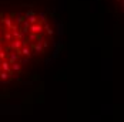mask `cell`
<instances>
[{
  "label": "cell",
  "instance_id": "6da1fadb",
  "mask_svg": "<svg viewBox=\"0 0 124 122\" xmlns=\"http://www.w3.org/2000/svg\"><path fill=\"white\" fill-rule=\"evenodd\" d=\"M13 24V19L10 14H6L3 13L1 14V24H0V31H10V27Z\"/></svg>",
  "mask_w": 124,
  "mask_h": 122
},
{
  "label": "cell",
  "instance_id": "7a4b0ae2",
  "mask_svg": "<svg viewBox=\"0 0 124 122\" xmlns=\"http://www.w3.org/2000/svg\"><path fill=\"white\" fill-rule=\"evenodd\" d=\"M6 60L9 61L10 64H14V62H17V61H20V55H19V53H16V51H10V50H7Z\"/></svg>",
  "mask_w": 124,
  "mask_h": 122
},
{
  "label": "cell",
  "instance_id": "3957f363",
  "mask_svg": "<svg viewBox=\"0 0 124 122\" xmlns=\"http://www.w3.org/2000/svg\"><path fill=\"white\" fill-rule=\"evenodd\" d=\"M29 33H31V34H37V36H41L44 31H43V26L40 24V23H36V24H31L30 26V28H29Z\"/></svg>",
  "mask_w": 124,
  "mask_h": 122
},
{
  "label": "cell",
  "instance_id": "277c9868",
  "mask_svg": "<svg viewBox=\"0 0 124 122\" xmlns=\"http://www.w3.org/2000/svg\"><path fill=\"white\" fill-rule=\"evenodd\" d=\"M19 55H23L27 60L33 55V51H31V47L30 46H22V48L19 50Z\"/></svg>",
  "mask_w": 124,
  "mask_h": 122
},
{
  "label": "cell",
  "instance_id": "5b68a950",
  "mask_svg": "<svg viewBox=\"0 0 124 122\" xmlns=\"http://www.w3.org/2000/svg\"><path fill=\"white\" fill-rule=\"evenodd\" d=\"M0 68H1V71H6V73H9L10 75H13L12 68H10V62H9L7 60L0 61Z\"/></svg>",
  "mask_w": 124,
  "mask_h": 122
},
{
  "label": "cell",
  "instance_id": "8992f818",
  "mask_svg": "<svg viewBox=\"0 0 124 122\" xmlns=\"http://www.w3.org/2000/svg\"><path fill=\"white\" fill-rule=\"evenodd\" d=\"M31 47V51H34V54H41L44 50H43V46H41V43L39 41L37 44H34V46H30Z\"/></svg>",
  "mask_w": 124,
  "mask_h": 122
},
{
  "label": "cell",
  "instance_id": "52a82bcc",
  "mask_svg": "<svg viewBox=\"0 0 124 122\" xmlns=\"http://www.w3.org/2000/svg\"><path fill=\"white\" fill-rule=\"evenodd\" d=\"M12 40H13V37H12V34H10V31H4V33H3V40H1V41H3L6 46H7Z\"/></svg>",
  "mask_w": 124,
  "mask_h": 122
},
{
  "label": "cell",
  "instance_id": "ba28073f",
  "mask_svg": "<svg viewBox=\"0 0 124 122\" xmlns=\"http://www.w3.org/2000/svg\"><path fill=\"white\" fill-rule=\"evenodd\" d=\"M10 68H12V73H19V71L22 70V62L17 61V62H14V64H10Z\"/></svg>",
  "mask_w": 124,
  "mask_h": 122
},
{
  "label": "cell",
  "instance_id": "9c48e42d",
  "mask_svg": "<svg viewBox=\"0 0 124 122\" xmlns=\"http://www.w3.org/2000/svg\"><path fill=\"white\" fill-rule=\"evenodd\" d=\"M10 77H12V75H10L9 73H6V71H0V80H1L3 82H7V81L10 80Z\"/></svg>",
  "mask_w": 124,
  "mask_h": 122
},
{
  "label": "cell",
  "instance_id": "30bf717a",
  "mask_svg": "<svg viewBox=\"0 0 124 122\" xmlns=\"http://www.w3.org/2000/svg\"><path fill=\"white\" fill-rule=\"evenodd\" d=\"M41 26H43V31H46L49 36L53 34V28H51V26H50L49 23H44V24H41Z\"/></svg>",
  "mask_w": 124,
  "mask_h": 122
},
{
  "label": "cell",
  "instance_id": "8fae6325",
  "mask_svg": "<svg viewBox=\"0 0 124 122\" xmlns=\"http://www.w3.org/2000/svg\"><path fill=\"white\" fill-rule=\"evenodd\" d=\"M37 16V19L40 17V20H41V23L44 24V23H47V16L44 14V13H39V14H36Z\"/></svg>",
  "mask_w": 124,
  "mask_h": 122
},
{
  "label": "cell",
  "instance_id": "7c38bea8",
  "mask_svg": "<svg viewBox=\"0 0 124 122\" xmlns=\"http://www.w3.org/2000/svg\"><path fill=\"white\" fill-rule=\"evenodd\" d=\"M6 55H7V48L4 47L3 50H0V61L6 60Z\"/></svg>",
  "mask_w": 124,
  "mask_h": 122
}]
</instances>
